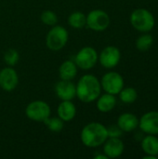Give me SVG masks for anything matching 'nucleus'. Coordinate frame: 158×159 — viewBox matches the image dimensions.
<instances>
[{
    "mask_svg": "<svg viewBox=\"0 0 158 159\" xmlns=\"http://www.w3.org/2000/svg\"><path fill=\"white\" fill-rule=\"evenodd\" d=\"M41 20L44 24L48 25V26H54L58 22V17L57 15L51 11V10H45L41 14Z\"/></svg>",
    "mask_w": 158,
    "mask_h": 159,
    "instance_id": "24",
    "label": "nucleus"
},
{
    "mask_svg": "<svg viewBox=\"0 0 158 159\" xmlns=\"http://www.w3.org/2000/svg\"><path fill=\"white\" fill-rule=\"evenodd\" d=\"M76 96L83 102H92L101 95L102 86L99 79L93 75H85L75 86Z\"/></svg>",
    "mask_w": 158,
    "mask_h": 159,
    "instance_id": "1",
    "label": "nucleus"
},
{
    "mask_svg": "<svg viewBox=\"0 0 158 159\" xmlns=\"http://www.w3.org/2000/svg\"><path fill=\"white\" fill-rule=\"evenodd\" d=\"M124 78L117 72H108L106 73L101 81L102 89L106 92L113 95L118 94L124 88Z\"/></svg>",
    "mask_w": 158,
    "mask_h": 159,
    "instance_id": "7",
    "label": "nucleus"
},
{
    "mask_svg": "<svg viewBox=\"0 0 158 159\" xmlns=\"http://www.w3.org/2000/svg\"><path fill=\"white\" fill-rule=\"evenodd\" d=\"M67 30L60 25H54L47 34L46 44L50 50L58 51L65 47L68 42Z\"/></svg>",
    "mask_w": 158,
    "mask_h": 159,
    "instance_id": "4",
    "label": "nucleus"
},
{
    "mask_svg": "<svg viewBox=\"0 0 158 159\" xmlns=\"http://www.w3.org/2000/svg\"><path fill=\"white\" fill-rule=\"evenodd\" d=\"M117 126L123 132H131L139 127V118L132 113H124L118 117Z\"/></svg>",
    "mask_w": 158,
    "mask_h": 159,
    "instance_id": "14",
    "label": "nucleus"
},
{
    "mask_svg": "<svg viewBox=\"0 0 158 159\" xmlns=\"http://www.w3.org/2000/svg\"><path fill=\"white\" fill-rule=\"evenodd\" d=\"M68 23L74 29H81L87 25V16L80 11L73 12L68 18Z\"/></svg>",
    "mask_w": 158,
    "mask_h": 159,
    "instance_id": "19",
    "label": "nucleus"
},
{
    "mask_svg": "<svg viewBox=\"0 0 158 159\" xmlns=\"http://www.w3.org/2000/svg\"><path fill=\"white\" fill-rule=\"evenodd\" d=\"M94 159H108V157L103 154V155H96L94 157Z\"/></svg>",
    "mask_w": 158,
    "mask_h": 159,
    "instance_id": "26",
    "label": "nucleus"
},
{
    "mask_svg": "<svg viewBox=\"0 0 158 159\" xmlns=\"http://www.w3.org/2000/svg\"><path fill=\"white\" fill-rule=\"evenodd\" d=\"M116 105L115 95L105 93L97 99V109L102 113L111 112Z\"/></svg>",
    "mask_w": 158,
    "mask_h": 159,
    "instance_id": "16",
    "label": "nucleus"
},
{
    "mask_svg": "<svg viewBox=\"0 0 158 159\" xmlns=\"http://www.w3.org/2000/svg\"><path fill=\"white\" fill-rule=\"evenodd\" d=\"M55 91L61 101H72L76 96V89L72 80H61L56 84Z\"/></svg>",
    "mask_w": 158,
    "mask_h": 159,
    "instance_id": "13",
    "label": "nucleus"
},
{
    "mask_svg": "<svg viewBox=\"0 0 158 159\" xmlns=\"http://www.w3.org/2000/svg\"><path fill=\"white\" fill-rule=\"evenodd\" d=\"M58 116L64 122L71 121L76 115L75 105L71 101H62L57 109Z\"/></svg>",
    "mask_w": 158,
    "mask_h": 159,
    "instance_id": "15",
    "label": "nucleus"
},
{
    "mask_svg": "<svg viewBox=\"0 0 158 159\" xmlns=\"http://www.w3.org/2000/svg\"><path fill=\"white\" fill-rule=\"evenodd\" d=\"M141 146L145 155L158 156V138L156 135L147 134L142 138Z\"/></svg>",
    "mask_w": 158,
    "mask_h": 159,
    "instance_id": "17",
    "label": "nucleus"
},
{
    "mask_svg": "<svg viewBox=\"0 0 158 159\" xmlns=\"http://www.w3.org/2000/svg\"><path fill=\"white\" fill-rule=\"evenodd\" d=\"M143 159H157V157L156 156H151V155H145L143 157Z\"/></svg>",
    "mask_w": 158,
    "mask_h": 159,
    "instance_id": "27",
    "label": "nucleus"
},
{
    "mask_svg": "<svg viewBox=\"0 0 158 159\" xmlns=\"http://www.w3.org/2000/svg\"><path fill=\"white\" fill-rule=\"evenodd\" d=\"M130 23L134 29L142 33L152 31L156 25L154 14L146 8H136L130 14Z\"/></svg>",
    "mask_w": 158,
    "mask_h": 159,
    "instance_id": "3",
    "label": "nucleus"
},
{
    "mask_svg": "<svg viewBox=\"0 0 158 159\" xmlns=\"http://www.w3.org/2000/svg\"><path fill=\"white\" fill-rule=\"evenodd\" d=\"M139 128L145 134L158 135V111H150L139 119Z\"/></svg>",
    "mask_w": 158,
    "mask_h": 159,
    "instance_id": "10",
    "label": "nucleus"
},
{
    "mask_svg": "<svg viewBox=\"0 0 158 159\" xmlns=\"http://www.w3.org/2000/svg\"><path fill=\"white\" fill-rule=\"evenodd\" d=\"M45 125L47 129L52 132H60L62 130L64 127V121H62L60 117H47L44 120Z\"/></svg>",
    "mask_w": 158,
    "mask_h": 159,
    "instance_id": "22",
    "label": "nucleus"
},
{
    "mask_svg": "<svg viewBox=\"0 0 158 159\" xmlns=\"http://www.w3.org/2000/svg\"><path fill=\"white\" fill-rule=\"evenodd\" d=\"M103 144V154L108 158L119 157L124 153L125 145L120 138H108Z\"/></svg>",
    "mask_w": 158,
    "mask_h": 159,
    "instance_id": "12",
    "label": "nucleus"
},
{
    "mask_svg": "<svg viewBox=\"0 0 158 159\" xmlns=\"http://www.w3.org/2000/svg\"><path fill=\"white\" fill-rule=\"evenodd\" d=\"M50 106L44 101H34L30 102L25 109L27 117L36 122H44L50 116Z\"/></svg>",
    "mask_w": 158,
    "mask_h": 159,
    "instance_id": "5",
    "label": "nucleus"
},
{
    "mask_svg": "<svg viewBox=\"0 0 158 159\" xmlns=\"http://www.w3.org/2000/svg\"><path fill=\"white\" fill-rule=\"evenodd\" d=\"M110 25V16L102 9L91 10L87 16V26L93 31L102 32Z\"/></svg>",
    "mask_w": 158,
    "mask_h": 159,
    "instance_id": "8",
    "label": "nucleus"
},
{
    "mask_svg": "<svg viewBox=\"0 0 158 159\" xmlns=\"http://www.w3.org/2000/svg\"><path fill=\"white\" fill-rule=\"evenodd\" d=\"M59 75L62 80H73L77 75V66L73 61H65L59 69Z\"/></svg>",
    "mask_w": 158,
    "mask_h": 159,
    "instance_id": "18",
    "label": "nucleus"
},
{
    "mask_svg": "<svg viewBox=\"0 0 158 159\" xmlns=\"http://www.w3.org/2000/svg\"><path fill=\"white\" fill-rule=\"evenodd\" d=\"M19 83L17 72L11 67H6L0 71V88L5 91H12Z\"/></svg>",
    "mask_w": 158,
    "mask_h": 159,
    "instance_id": "11",
    "label": "nucleus"
},
{
    "mask_svg": "<svg viewBox=\"0 0 158 159\" xmlns=\"http://www.w3.org/2000/svg\"><path fill=\"white\" fill-rule=\"evenodd\" d=\"M83 144L89 148L101 146L108 139L107 128L99 122H91L86 125L80 134Z\"/></svg>",
    "mask_w": 158,
    "mask_h": 159,
    "instance_id": "2",
    "label": "nucleus"
},
{
    "mask_svg": "<svg viewBox=\"0 0 158 159\" xmlns=\"http://www.w3.org/2000/svg\"><path fill=\"white\" fill-rule=\"evenodd\" d=\"M119 98L122 102L129 104L133 103L137 101L138 99V92L134 88H123L122 90L118 93Z\"/></svg>",
    "mask_w": 158,
    "mask_h": 159,
    "instance_id": "20",
    "label": "nucleus"
},
{
    "mask_svg": "<svg viewBox=\"0 0 158 159\" xmlns=\"http://www.w3.org/2000/svg\"><path fill=\"white\" fill-rule=\"evenodd\" d=\"M154 43V37L149 34H143L136 40V48L141 51L148 50Z\"/></svg>",
    "mask_w": 158,
    "mask_h": 159,
    "instance_id": "21",
    "label": "nucleus"
},
{
    "mask_svg": "<svg viewBox=\"0 0 158 159\" xmlns=\"http://www.w3.org/2000/svg\"><path fill=\"white\" fill-rule=\"evenodd\" d=\"M99 59L96 49L92 47H85L81 48L74 58V62L77 68L82 70H89L93 68Z\"/></svg>",
    "mask_w": 158,
    "mask_h": 159,
    "instance_id": "6",
    "label": "nucleus"
},
{
    "mask_svg": "<svg viewBox=\"0 0 158 159\" xmlns=\"http://www.w3.org/2000/svg\"><path fill=\"white\" fill-rule=\"evenodd\" d=\"M121 59V52L115 46L104 48L99 55V61L106 69H113L118 65Z\"/></svg>",
    "mask_w": 158,
    "mask_h": 159,
    "instance_id": "9",
    "label": "nucleus"
},
{
    "mask_svg": "<svg viewBox=\"0 0 158 159\" xmlns=\"http://www.w3.org/2000/svg\"><path fill=\"white\" fill-rule=\"evenodd\" d=\"M108 138H120L123 135L122 129L117 125H113L107 128Z\"/></svg>",
    "mask_w": 158,
    "mask_h": 159,
    "instance_id": "25",
    "label": "nucleus"
},
{
    "mask_svg": "<svg viewBox=\"0 0 158 159\" xmlns=\"http://www.w3.org/2000/svg\"><path fill=\"white\" fill-rule=\"evenodd\" d=\"M20 60V55L19 52L14 49V48H9L7 49L5 54H4V61L8 66H14L18 63Z\"/></svg>",
    "mask_w": 158,
    "mask_h": 159,
    "instance_id": "23",
    "label": "nucleus"
}]
</instances>
